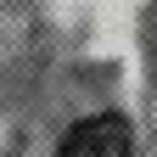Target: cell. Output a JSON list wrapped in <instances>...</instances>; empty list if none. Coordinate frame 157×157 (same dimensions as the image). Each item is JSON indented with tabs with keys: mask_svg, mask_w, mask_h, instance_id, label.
Segmentation results:
<instances>
[{
	"mask_svg": "<svg viewBox=\"0 0 157 157\" xmlns=\"http://www.w3.org/2000/svg\"><path fill=\"white\" fill-rule=\"evenodd\" d=\"M129 146H135L129 118H118V112H95V118H78V124L62 135L56 157H129Z\"/></svg>",
	"mask_w": 157,
	"mask_h": 157,
	"instance_id": "6da1fadb",
	"label": "cell"
}]
</instances>
